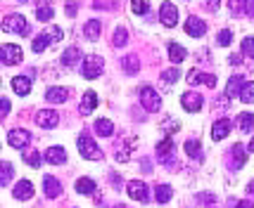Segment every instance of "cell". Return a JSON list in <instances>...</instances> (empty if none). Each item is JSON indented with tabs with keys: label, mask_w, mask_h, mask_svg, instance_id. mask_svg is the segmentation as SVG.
I'll use <instances>...</instances> for the list:
<instances>
[{
	"label": "cell",
	"mask_w": 254,
	"mask_h": 208,
	"mask_svg": "<svg viewBox=\"0 0 254 208\" xmlns=\"http://www.w3.org/2000/svg\"><path fill=\"white\" fill-rule=\"evenodd\" d=\"M12 90L17 92V95H29L31 92V81L26 76H17V78H12Z\"/></svg>",
	"instance_id": "cell-21"
},
{
	"label": "cell",
	"mask_w": 254,
	"mask_h": 208,
	"mask_svg": "<svg viewBox=\"0 0 254 208\" xmlns=\"http://www.w3.org/2000/svg\"><path fill=\"white\" fill-rule=\"evenodd\" d=\"M100 29H102V24H100L98 19H90V22L86 24L83 33H86V38H88V41H95V38H100Z\"/></svg>",
	"instance_id": "cell-29"
},
{
	"label": "cell",
	"mask_w": 254,
	"mask_h": 208,
	"mask_svg": "<svg viewBox=\"0 0 254 208\" xmlns=\"http://www.w3.org/2000/svg\"><path fill=\"white\" fill-rule=\"evenodd\" d=\"M126 41H128V31H126L124 26H119V29L114 31V36H112V45H114V47H124Z\"/></svg>",
	"instance_id": "cell-32"
},
{
	"label": "cell",
	"mask_w": 254,
	"mask_h": 208,
	"mask_svg": "<svg viewBox=\"0 0 254 208\" xmlns=\"http://www.w3.org/2000/svg\"><path fill=\"white\" fill-rule=\"evenodd\" d=\"M131 147H133V142H124V147L117 152V161L126 164V161H128V152H131Z\"/></svg>",
	"instance_id": "cell-41"
},
{
	"label": "cell",
	"mask_w": 254,
	"mask_h": 208,
	"mask_svg": "<svg viewBox=\"0 0 254 208\" xmlns=\"http://www.w3.org/2000/svg\"><path fill=\"white\" fill-rule=\"evenodd\" d=\"M247 194H250V197H254V180L247 185Z\"/></svg>",
	"instance_id": "cell-48"
},
{
	"label": "cell",
	"mask_w": 254,
	"mask_h": 208,
	"mask_svg": "<svg viewBox=\"0 0 254 208\" xmlns=\"http://www.w3.org/2000/svg\"><path fill=\"white\" fill-rule=\"evenodd\" d=\"M74 189H76L78 194H93V192H95V180H90V177H78L76 182H74Z\"/></svg>",
	"instance_id": "cell-26"
},
{
	"label": "cell",
	"mask_w": 254,
	"mask_h": 208,
	"mask_svg": "<svg viewBox=\"0 0 254 208\" xmlns=\"http://www.w3.org/2000/svg\"><path fill=\"white\" fill-rule=\"evenodd\" d=\"M2 31L26 36V33H29V24H26V19H24L22 14H7V17L2 19Z\"/></svg>",
	"instance_id": "cell-3"
},
{
	"label": "cell",
	"mask_w": 254,
	"mask_h": 208,
	"mask_svg": "<svg viewBox=\"0 0 254 208\" xmlns=\"http://www.w3.org/2000/svg\"><path fill=\"white\" fill-rule=\"evenodd\" d=\"M240 99H243L245 104H252V102H254V83H252V81H250V83L245 81L243 90H240Z\"/></svg>",
	"instance_id": "cell-34"
},
{
	"label": "cell",
	"mask_w": 254,
	"mask_h": 208,
	"mask_svg": "<svg viewBox=\"0 0 254 208\" xmlns=\"http://www.w3.org/2000/svg\"><path fill=\"white\" fill-rule=\"evenodd\" d=\"M178 76H181V71H178L176 66H171V69H166L164 74H162V83H164V90H169L171 85L169 83H176Z\"/></svg>",
	"instance_id": "cell-31"
},
{
	"label": "cell",
	"mask_w": 254,
	"mask_h": 208,
	"mask_svg": "<svg viewBox=\"0 0 254 208\" xmlns=\"http://www.w3.org/2000/svg\"><path fill=\"white\" fill-rule=\"evenodd\" d=\"M22 50H19V45H12V43H5L0 47V62L5 66H14L22 62Z\"/></svg>",
	"instance_id": "cell-5"
},
{
	"label": "cell",
	"mask_w": 254,
	"mask_h": 208,
	"mask_svg": "<svg viewBox=\"0 0 254 208\" xmlns=\"http://www.w3.org/2000/svg\"><path fill=\"white\" fill-rule=\"evenodd\" d=\"M62 38H64V33L60 31L57 26H50V29H45L43 33H38V36L33 38V52L38 55V52H43L50 43H57V41H62Z\"/></svg>",
	"instance_id": "cell-1"
},
{
	"label": "cell",
	"mask_w": 254,
	"mask_h": 208,
	"mask_svg": "<svg viewBox=\"0 0 254 208\" xmlns=\"http://www.w3.org/2000/svg\"><path fill=\"white\" fill-rule=\"evenodd\" d=\"M235 208H254V206H252V201H240Z\"/></svg>",
	"instance_id": "cell-47"
},
{
	"label": "cell",
	"mask_w": 254,
	"mask_h": 208,
	"mask_svg": "<svg viewBox=\"0 0 254 208\" xmlns=\"http://www.w3.org/2000/svg\"><path fill=\"white\" fill-rule=\"evenodd\" d=\"M24 161L31 166V168H41V164H43L38 152H24Z\"/></svg>",
	"instance_id": "cell-38"
},
{
	"label": "cell",
	"mask_w": 254,
	"mask_h": 208,
	"mask_svg": "<svg viewBox=\"0 0 254 208\" xmlns=\"http://www.w3.org/2000/svg\"><path fill=\"white\" fill-rule=\"evenodd\" d=\"M250 152L254 154V140H252V142H250Z\"/></svg>",
	"instance_id": "cell-50"
},
{
	"label": "cell",
	"mask_w": 254,
	"mask_h": 208,
	"mask_svg": "<svg viewBox=\"0 0 254 208\" xmlns=\"http://www.w3.org/2000/svg\"><path fill=\"white\" fill-rule=\"evenodd\" d=\"M233 14H250L254 17V0H231Z\"/></svg>",
	"instance_id": "cell-17"
},
{
	"label": "cell",
	"mask_w": 254,
	"mask_h": 208,
	"mask_svg": "<svg viewBox=\"0 0 254 208\" xmlns=\"http://www.w3.org/2000/svg\"><path fill=\"white\" fill-rule=\"evenodd\" d=\"M171 187L169 185H157V189H155V197H157V201L159 204H166V201H171Z\"/></svg>",
	"instance_id": "cell-33"
},
{
	"label": "cell",
	"mask_w": 254,
	"mask_h": 208,
	"mask_svg": "<svg viewBox=\"0 0 254 208\" xmlns=\"http://www.w3.org/2000/svg\"><path fill=\"white\" fill-rule=\"evenodd\" d=\"M228 132H231V121L228 119L216 121V123H214V128H211V140H214V142H219V140H223Z\"/></svg>",
	"instance_id": "cell-15"
},
{
	"label": "cell",
	"mask_w": 254,
	"mask_h": 208,
	"mask_svg": "<svg viewBox=\"0 0 254 208\" xmlns=\"http://www.w3.org/2000/svg\"><path fill=\"white\" fill-rule=\"evenodd\" d=\"M114 208H128V206H122V204H119V206H114Z\"/></svg>",
	"instance_id": "cell-51"
},
{
	"label": "cell",
	"mask_w": 254,
	"mask_h": 208,
	"mask_svg": "<svg viewBox=\"0 0 254 208\" xmlns=\"http://www.w3.org/2000/svg\"><path fill=\"white\" fill-rule=\"evenodd\" d=\"M19 2H26V0H19Z\"/></svg>",
	"instance_id": "cell-52"
},
{
	"label": "cell",
	"mask_w": 254,
	"mask_h": 208,
	"mask_svg": "<svg viewBox=\"0 0 254 208\" xmlns=\"http://www.w3.org/2000/svg\"><path fill=\"white\" fill-rule=\"evenodd\" d=\"M66 14H69V17H74V14H76V5H74V0H66Z\"/></svg>",
	"instance_id": "cell-44"
},
{
	"label": "cell",
	"mask_w": 254,
	"mask_h": 208,
	"mask_svg": "<svg viewBox=\"0 0 254 208\" xmlns=\"http://www.w3.org/2000/svg\"><path fill=\"white\" fill-rule=\"evenodd\" d=\"M78 59H81V47H76V45H74V47H66V52L62 55V59H60V62H62V66H74Z\"/></svg>",
	"instance_id": "cell-24"
},
{
	"label": "cell",
	"mask_w": 254,
	"mask_h": 208,
	"mask_svg": "<svg viewBox=\"0 0 254 208\" xmlns=\"http://www.w3.org/2000/svg\"><path fill=\"white\" fill-rule=\"evenodd\" d=\"M159 22L164 24L166 29H174V26L178 24V7H176V5L164 2V5L159 7Z\"/></svg>",
	"instance_id": "cell-7"
},
{
	"label": "cell",
	"mask_w": 254,
	"mask_h": 208,
	"mask_svg": "<svg viewBox=\"0 0 254 208\" xmlns=\"http://www.w3.org/2000/svg\"><path fill=\"white\" fill-rule=\"evenodd\" d=\"M243 52L245 55L254 57V38H245L243 41Z\"/></svg>",
	"instance_id": "cell-43"
},
{
	"label": "cell",
	"mask_w": 254,
	"mask_h": 208,
	"mask_svg": "<svg viewBox=\"0 0 254 208\" xmlns=\"http://www.w3.org/2000/svg\"><path fill=\"white\" fill-rule=\"evenodd\" d=\"M157 154H159V156H169V154H174V140H171V137H164V140H162V142L157 144Z\"/></svg>",
	"instance_id": "cell-35"
},
{
	"label": "cell",
	"mask_w": 254,
	"mask_h": 208,
	"mask_svg": "<svg viewBox=\"0 0 254 208\" xmlns=\"http://www.w3.org/2000/svg\"><path fill=\"white\" fill-rule=\"evenodd\" d=\"M243 85H245V78L243 76H233L231 81H228V85H226V97L231 99V97H240V90H243Z\"/></svg>",
	"instance_id": "cell-22"
},
{
	"label": "cell",
	"mask_w": 254,
	"mask_h": 208,
	"mask_svg": "<svg viewBox=\"0 0 254 208\" xmlns=\"http://www.w3.org/2000/svg\"><path fill=\"white\" fill-rule=\"evenodd\" d=\"M188 83H190V85H197V83H204V85H209V88H214L216 78L209 76V74H199V71H190V74H188Z\"/></svg>",
	"instance_id": "cell-20"
},
{
	"label": "cell",
	"mask_w": 254,
	"mask_h": 208,
	"mask_svg": "<svg viewBox=\"0 0 254 208\" xmlns=\"http://www.w3.org/2000/svg\"><path fill=\"white\" fill-rule=\"evenodd\" d=\"M7 111H10V102H7V99H2V102H0V114H2V116H7Z\"/></svg>",
	"instance_id": "cell-45"
},
{
	"label": "cell",
	"mask_w": 254,
	"mask_h": 208,
	"mask_svg": "<svg viewBox=\"0 0 254 208\" xmlns=\"http://www.w3.org/2000/svg\"><path fill=\"white\" fill-rule=\"evenodd\" d=\"M186 33L192 36V38H202V36L207 33V24L202 22L199 17H188V22H186Z\"/></svg>",
	"instance_id": "cell-12"
},
{
	"label": "cell",
	"mask_w": 254,
	"mask_h": 208,
	"mask_svg": "<svg viewBox=\"0 0 254 208\" xmlns=\"http://www.w3.org/2000/svg\"><path fill=\"white\" fill-rule=\"evenodd\" d=\"M95 107H98V95H95L93 90H88V92L83 95V99H81V107H78V111H81V116H88Z\"/></svg>",
	"instance_id": "cell-16"
},
{
	"label": "cell",
	"mask_w": 254,
	"mask_h": 208,
	"mask_svg": "<svg viewBox=\"0 0 254 208\" xmlns=\"http://www.w3.org/2000/svg\"><path fill=\"white\" fill-rule=\"evenodd\" d=\"M231 41H233V33L228 31V29H223V31L219 33V45H221V47H228Z\"/></svg>",
	"instance_id": "cell-42"
},
{
	"label": "cell",
	"mask_w": 254,
	"mask_h": 208,
	"mask_svg": "<svg viewBox=\"0 0 254 208\" xmlns=\"http://www.w3.org/2000/svg\"><path fill=\"white\" fill-rule=\"evenodd\" d=\"M131 10L135 14H145L150 10V0H131Z\"/></svg>",
	"instance_id": "cell-39"
},
{
	"label": "cell",
	"mask_w": 254,
	"mask_h": 208,
	"mask_svg": "<svg viewBox=\"0 0 254 208\" xmlns=\"http://www.w3.org/2000/svg\"><path fill=\"white\" fill-rule=\"evenodd\" d=\"M36 123L45 128V130H50V128H55L57 123H60V114L55 109H41L36 114Z\"/></svg>",
	"instance_id": "cell-9"
},
{
	"label": "cell",
	"mask_w": 254,
	"mask_h": 208,
	"mask_svg": "<svg viewBox=\"0 0 254 208\" xmlns=\"http://www.w3.org/2000/svg\"><path fill=\"white\" fill-rule=\"evenodd\" d=\"M43 192L48 199H57L62 194V185H60V180L55 175H45L43 177Z\"/></svg>",
	"instance_id": "cell-13"
},
{
	"label": "cell",
	"mask_w": 254,
	"mask_h": 208,
	"mask_svg": "<svg viewBox=\"0 0 254 208\" xmlns=\"http://www.w3.org/2000/svg\"><path fill=\"white\" fill-rule=\"evenodd\" d=\"M209 10H219V0H204Z\"/></svg>",
	"instance_id": "cell-46"
},
{
	"label": "cell",
	"mask_w": 254,
	"mask_h": 208,
	"mask_svg": "<svg viewBox=\"0 0 254 208\" xmlns=\"http://www.w3.org/2000/svg\"><path fill=\"white\" fill-rule=\"evenodd\" d=\"M128 194H131V199L140 201V204L150 201V189H147V185H145L143 180H131L128 182Z\"/></svg>",
	"instance_id": "cell-8"
},
{
	"label": "cell",
	"mask_w": 254,
	"mask_h": 208,
	"mask_svg": "<svg viewBox=\"0 0 254 208\" xmlns=\"http://www.w3.org/2000/svg\"><path fill=\"white\" fill-rule=\"evenodd\" d=\"M102 66H105V59L100 55H88L86 59H83V69H81V74L88 78V81H93V78H98L100 74H102Z\"/></svg>",
	"instance_id": "cell-4"
},
{
	"label": "cell",
	"mask_w": 254,
	"mask_h": 208,
	"mask_svg": "<svg viewBox=\"0 0 254 208\" xmlns=\"http://www.w3.org/2000/svg\"><path fill=\"white\" fill-rule=\"evenodd\" d=\"M95 132H98L100 137H110L112 132H114V123L110 119H100L95 121Z\"/></svg>",
	"instance_id": "cell-27"
},
{
	"label": "cell",
	"mask_w": 254,
	"mask_h": 208,
	"mask_svg": "<svg viewBox=\"0 0 254 208\" xmlns=\"http://www.w3.org/2000/svg\"><path fill=\"white\" fill-rule=\"evenodd\" d=\"M186 57H188V52H186V47H183V45H178V43L169 45V59H171L174 64H181Z\"/></svg>",
	"instance_id": "cell-25"
},
{
	"label": "cell",
	"mask_w": 254,
	"mask_h": 208,
	"mask_svg": "<svg viewBox=\"0 0 254 208\" xmlns=\"http://www.w3.org/2000/svg\"><path fill=\"white\" fill-rule=\"evenodd\" d=\"M2 177H0V182H2V185H10V180H12V173H14V170H12V164L10 161H2Z\"/></svg>",
	"instance_id": "cell-40"
},
{
	"label": "cell",
	"mask_w": 254,
	"mask_h": 208,
	"mask_svg": "<svg viewBox=\"0 0 254 208\" xmlns=\"http://www.w3.org/2000/svg\"><path fill=\"white\" fill-rule=\"evenodd\" d=\"M45 161L53 166H60L66 161V152L62 149V147H50L48 152H45Z\"/></svg>",
	"instance_id": "cell-18"
},
{
	"label": "cell",
	"mask_w": 254,
	"mask_h": 208,
	"mask_svg": "<svg viewBox=\"0 0 254 208\" xmlns=\"http://www.w3.org/2000/svg\"><path fill=\"white\" fill-rule=\"evenodd\" d=\"M53 17H55V10H53L50 5H43V7L36 10V19H38V22H50Z\"/></svg>",
	"instance_id": "cell-36"
},
{
	"label": "cell",
	"mask_w": 254,
	"mask_h": 208,
	"mask_svg": "<svg viewBox=\"0 0 254 208\" xmlns=\"http://www.w3.org/2000/svg\"><path fill=\"white\" fill-rule=\"evenodd\" d=\"M181 104H183V109H186V111H192V114H195V111L202 109L204 99H202V95H199V92H195V90H188V92H183Z\"/></svg>",
	"instance_id": "cell-10"
},
{
	"label": "cell",
	"mask_w": 254,
	"mask_h": 208,
	"mask_svg": "<svg viewBox=\"0 0 254 208\" xmlns=\"http://www.w3.org/2000/svg\"><path fill=\"white\" fill-rule=\"evenodd\" d=\"M186 154H188L190 159H195V161H202V159H204L202 147H199L197 140H188V142H186Z\"/></svg>",
	"instance_id": "cell-28"
},
{
	"label": "cell",
	"mask_w": 254,
	"mask_h": 208,
	"mask_svg": "<svg viewBox=\"0 0 254 208\" xmlns=\"http://www.w3.org/2000/svg\"><path fill=\"white\" fill-rule=\"evenodd\" d=\"M124 71L126 74H138V57L135 55H128V57H124Z\"/></svg>",
	"instance_id": "cell-37"
},
{
	"label": "cell",
	"mask_w": 254,
	"mask_h": 208,
	"mask_svg": "<svg viewBox=\"0 0 254 208\" xmlns=\"http://www.w3.org/2000/svg\"><path fill=\"white\" fill-rule=\"evenodd\" d=\"M45 99L53 102V104H62V102L69 99V90L66 88H50L48 92H45Z\"/></svg>",
	"instance_id": "cell-19"
},
{
	"label": "cell",
	"mask_w": 254,
	"mask_h": 208,
	"mask_svg": "<svg viewBox=\"0 0 254 208\" xmlns=\"http://www.w3.org/2000/svg\"><path fill=\"white\" fill-rule=\"evenodd\" d=\"M247 161V154H245V147L240 142L233 147V170H240Z\"/></svg>",
	"instance_id": "cell-23"
},
{
	"label": "cell",
	"mask_w": 254,
	"mask_h": 208,
	"mask_svg": "<svg viewBox=\"0 0 254 208\" xmlns=\"http://www.w3.org/2000/svg\"><path fill=\"white\" fill-rule=\"evenodd\" d=\"M78 152L83 159H88V161H102V152H100V147L93 140H90V135H78Z\"/></svg>",
	"instance_id": "cell-2"
},
{
	"label": "cell",
	"mask_w": 254,
	"mask_h": 208,
	"mask_svg": "<svg viewBox=\"0 0 254 208\" xmlns=\"http://www.w3.org/2000/svg\"><path fill=\"white\" fill-rule=\"evenodd\" d=\"M7 142L14 149H24L26 144L31 142V135H29V130H24V128H14V130L7 132Z\"/></svg>",
	"instance_id": "cell-11"
},
{
	"label": "cell",
	"mask_w": 254,
	"mask_h": 208,
	"mask_svg": "<svg viewBox=\"0 0 254 208\" xmlns=\"http://www.w3.org/2000/svg\"><path fill=\"white\" fill-rule=\"evenodd\" d=\"M140 104H143L147 111H159V107H162L159 92H155L150 85H143V88H140Z\"/></svg>",
	"instance_id": "cell-6"
},
{
	"label": "cell",
	"mask_w": 254,
	"mask_h": 208,
	"mask_svg": "<svg viewBox=\"0 0 254 208\" xmlns=\"http://www.w3.org/2000/svg\"><path fill=\"white\" fill-rule=\"evenodd\" d=\"M240 59H243L240 55H233V57H231V64H240Z\"/></svg>",
	"instance_id": "cell-49"
},
{
	"label": "cell",
	"mask_w": 254,
	"mask_h": 208,
	"mask_svg": "<svg viewBox=\"0 0 254 208\" xmlns=\"http://www.w3.org/2000/svg\"><path fill=\"white\" fill-rule=\"evenodd\" d=\"M12 194H14V199H19V201H29L33 197V185L29 180H19L17 187L12 189Z\"/></svg>",
	"instance_id": "cell-14"
},
{
	"label": "cell",
	"mask_w": 254,
	"mask_h": 208,
	"mask_svg": "<svg viewBox=\"0 0 254 208\" xmlns=\"http://www.w3.org/2000/svg\"><path fill=\"white\" fill-rule=\"evenodd\" d=\"M238 125L243 132H252L254 130V114H240L238 116Z\"/></svg>",
	"instance_id": "cell-30"
}]
</instances>
